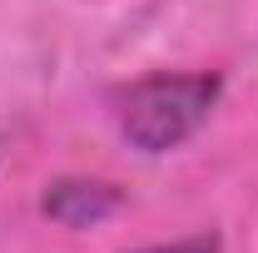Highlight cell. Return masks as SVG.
<instances>
[{
  "label": "cell",
  "instance_id": "1",
  "mask_svg": "<svg viewBox=\"0 0 258 253\" xmlns=\"http://www.w3.org/2000/svg\"><path fill=\"white\" fill-rule=\"evenodd\" d=\"M219 104V75H144L114 99L119 134L139 154H169Z\"/></svg>",
  "mask_w": 258,
  "mask_h": 253
},
{
  "label": "cell",
  "instance_id": "2",
  "mask_svg": "<svg viewBox=\"0 0 258 253\" xmlns=\"http://www.w3.org/2000/svg\"><path fill=\"white\" fill-rule=\"evenodd\" d=\"M119 204H124V194L104 179H55L40 199L45 219H55L60 228H95V223L114 219Z\"/></svg>",
  "mask_w": 258,
  "mask_h": 253
},
{
  "label": "cell",
  "instance_id": "3",
  "mask_svg": "<svg viewBox=\"0 0 258 253\" xmlns=\"http://www.w3.org/2000/svg\"><path fill=\"white\" fill-rule=\"evenodd\" d=\"M134 253H219L214 233H199V238H179V243H154V248H134Z\"/></svg>",
  "mask_w": 258,
  "mask_h": 253
}]
</instances>
